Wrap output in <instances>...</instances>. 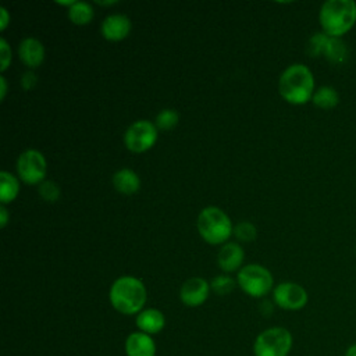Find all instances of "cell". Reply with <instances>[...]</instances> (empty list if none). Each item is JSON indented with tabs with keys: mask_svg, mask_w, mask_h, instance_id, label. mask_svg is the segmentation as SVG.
<instances>
[{
	"mask_svg": "<svg viewBox=\"0 0 356 356\" xmlns=\"http://www.w3.org/2000/svg\"><path fill=\"white\" fill-rule=\"evenodd\" d=\"M345 356H356V343H352V345L346 349Z\"/></svg>",
	"mask_w": 356,
	"mask_h": 356,
	"instance_id": "cell-31",
	"label": "cell"
},
{
	"mask_svg": "<svg viewBox=\"0 0 356 356\" xmlns=\"http://www.w3.org/2000/svg\"><path fill=\"white\" fill-rule=\"evenodd\" d=\"M21 86L24 90H31L36 86L38 83V75L32 71V70H28L25 71L22 75H21V81H19Z\"/></svg>",
	"mask_w": 356,
	"mask_h": 356,
	"instance_id": "cell-27",
	"label": "cell"
},
{
	"mask_svg": "<svg viewBox=\"0 0 356 356\" xmlns=\"http://www.w3.org/2000/svg\"><path fill=\"white\" fill-rule=\"evenodd\" d=\"M323 57L331 64H343L348 60V47L341 38H328Z\"/></svg>",
	"mask_w": 356,
	"mask_h": 356,
	"instance_id": "cell-18",
	"label": "cell"
},
{
	"mask_svg": "<svg viewBox=\"0 0 356 356\" xmlns=\"http://www.w3.org/2000/svg\"><path fill=\"white\" fill-rule=\"evenodd\" d=\"M18 56L26 67H39L44 60V46L36 38H25L18 44Z\"/></svg>",
	"mask_w": 356,
	"mask_h": 356,
	"instance_id": "cell-14",
	"label": "cell"
},
{
	"mask_svg": "<svg viewBox=\"0 0 356 356\" xmlns=\"http://www.w3.org/2000/svg\"><path fill=\"white\" fill-rule=\"evenodd\" d=\"M274 303L284 310H300L306 306L309 295L306 289L296 282H281L273 289Z\"/></svg>",
	"mask_w": 356,
	"mask_h": 356,
	"instance_id": "cell-9",
	"label": "cell"
},
{
	"mask_svg": "<svg viewBox=\"0 0 356 356\" xmlns=\"http://www.w3.org/2000/svg\"><path fill=\"white\" fill-rule=\"evenodd\" d=\"M293 338L285 327H270L261 331L253 342L254 356H288Z\"/></svg>",
	"mask_w": 356,
	"mask_h": 356,
	"instance_id": "cell-5",
	"label": "cell"
},
{
	"mask_svg": "<svg viewBox=\"0 0 356 356\" xmlns=\"http://www.w3.org/2000/svg\"><path fill=\"white\" fill-rule=\"evenodd\" d=\"M46 159L43 153L36 149H26L17 159L18 178L28 185L42 184L46 178Z\"/></svg>",
	"mask_w": 356,
	"mask_h": 356,
	"instance_id": "cell-7",
	"label": "cell"
},
{
	"mask_svg": "<svg viewBox=\"0 0 356 356\" xmlns=\"http://www.w3.org/2000/svg\"><path fill=\"white\" fill-rule=\"evenodd\" d=\"M197 232L210 245H220L234 232V225L228 214L216 206L204 207L196 220Z\"/></svg>",
	"mask_w": 356,
	"mask_h": 356,
	"instance_id": "cell-4",
	"label": "cell"
},
{
	"mask_svg": "<svg viewBox=\"0 0 356 356\" xmlns=\"http://www.w3.org/2000/svg\"><path fill=\"white\" fill-rule=\"evenodd\" d=\"M328 38L330 36L324 32H316L313 36H310V39L307 40V44H306L307 54L312 57H321Z\"/></svg>",
	"mask_w": 356,
	"mask_h": 356,
	"instance_id": "cell-22",
	"label": "cell"
},
{
	"mask_svg": "<svg viewBox=\"0 0 356 356\" xmlns=\"http://www.w3.org/2000/svg\"><path fill=\"white\" fill-rule=\"evenodd\" d=\"M6 95H7V81L4 75H0V99L4 100Z\"/></svg>",
	"mask_w": 356,
	"mask_h": 356,
	"instance_id": "cell-30",
	"label": "cell"
},
{
	"mask_svg": "<svg viewBox=\"0 0 356 356\" xmlns=\"http://www.w3.org/2000/svg\"><path fill=\"white\" fill-rule=\"evenodd\" d=\"M278 92L291 104H305L314 93V76L309 67L300 63L288 65L278 79Z\"/></svg>",
	"mask_w": 356,
	"mask_h": 356,
	"instance_id": "cell-2",
	"label": "cell"
},
{
	"mask_svg": "<svg viewBox=\"0 0 356 356\" xmlns=\"http://www.w3.org/2000/svg\"><path fill=\"white\" fill-rule=\"evenodd\" d=\"M245 259V250L241 245L235 242L224 243L217 254L218 267L225 273H232L242 268Z\"/></svg>",
	"mask_w": 356,
	"mask_h": 356,
	"instance_id": "cell-13",
	"label": "cell"
},
{
	"mask_svg": "<svg viewBox=\"0 0 356 356\" xmlns=\"http://www.w3.org/2000/svg\"><path fill=\"white\" fill-rule=\"evenodd\" d=\"M138 331H142L147 335H154L163 331L165 327V316L161 310L154 307H145L136 314L135 318Z\"/></svg>",
	"mask_w": 356,
	"mask_h": 356,
	"instance_id": "cell-15",
	"label": "cell"
},
{
	"mask_svg": "<svg viewBox=\"0 0 356 356\" xmlns=\"http://www.w3.org/2000/svg\"><path fill=\"white\" fill-rule=\"evenodd\" d=\"M8 217H10V214H8V210H7L6 204H0V227L1 228H4L7 225Z\"/></svg>",
	"mask_w": 356,
	"mask_h": 356,
	"instance_id": "cell-29",
	"label": "cell"
},
{
	"mask_svg": "<svg viewBox=\"0 0 356 356\" xmlns=\"http://www.w3.org/2000/svg\"><path fill=\"white\" fill-rule=\"evenodd\" d=\"M38 192L40 195V197L49 203H54L60 199V195H61V191H60V186L51 181V179H44L42 184H39V188H38Z\"/></svg>",
	"mask_w": 356,
	"mask_h": 356,
	"instance_id": "cell-24",
	"label": "cell"
},
{
	"mask_svg": "<svg viewBox=\"0 0 356 356\" xmlns=\"http://www.w3.org/2000/svg\"><path fill=\"white\" fill-rule=\"evenodd\" d=\"M93 7L88 1L75 0V3L68 7V18L75 25H86L93 19Z\"/></svg>",
	"mask_w": 356,
	"mask_h": 356,
	"instance_id": "cell-20",
	"label": "cell"
},
{
	"mask_svg": "<svg viewBox=\"0 0 356 356\" xmlns=\"http://www.w3.org/2000/svg\"><path fill=\"white\" fill-rule=\"evenodd\" d=\"M178 121H179V114H178L177 110H174V108H163L156 115L154 125L157 127V129L170 131V129L177 127Z\"/></svg>",
	"mask_w": 356,
	"mask_h": 356,
	"instance_id": "cell-21",
	"label": "cell"
},
{
	"mask_svg": "<svg viewBox=\"0 0 356 356\" xmlns=\"http://www.w3.org/2000/svg\"><path fill=\"white\" fill-rule=\"evenodd\" d=\"M11 58H13V51H11V46L8 44V42L1 38L0 39V71L4 72L8 65L11 64Z\"/></svg>",
	"mask_w": 356,
	"mask_h": 356,
	"instance_id": "cell-26",
	"label": "cell"
},
{
	"mask_svg": "<svg viewBox=\"0 0 356 356\" xmlns=\"http://www.w3.org/2000/svg\"><path fill=\"white\" fill-rule=\"evenodd\" d=\"M108 300L118 313L134 316L145 309L147 291L139 278L134 275H122L111 284Z\"/></svg>",
	"mask_w": 356,
	"mask_h": 356,
	"instance_id": "cell-1",
	"label": "cell"
},
{
	"mask_svg": "<svg viewBox=\"0 0 356 356\" xmlns=\"http://www.w3.org/2000/svg\"><path fill=\"white\" fill-rule=\"evenodd\" d=\"M210 288L217 295H228L235 288V280L227 274H220L211 280Z\"/></svg>",
	"mask_w": 356,
	"mask_h": 356,
	"instance_id": "cell-23",
	"label": "cell"
},
{
	"mask_svg": "<svg viewBox=\"0 0 356 356\" xmlns=\"http://www.w3.org/2000/svg\"><path fill=\"white\" fill-rule=\"evenodd\" d=\"M19 193V181L10 171L0 172V202L1 204L11 203Z\"/></svg>",
	"mask_w": 356,
	"mask_h": 356,
	"instance_id": "cell-17",
	"label": "cell"
},
{
	"mask_svg": "<svg viewBox=\"0 0 356 356\" xmlns=\"http://www.w3.org/2000/svg\"><path fill=\"white\" fill-rule=\"evenodd\" d=\"M127 356H156V342L152 335L142 331L131 332L124 343Z\"/></svg>",
	"mask_w": 356,
	"mask_h": 356,
	"instance_id": "cell-12",
	"label": "cell"
},
{
	"mask_svg": "<svg viewBox=\"0 0 356 356\" xmlns=\"http://www.w3.org/2000/svg\"><path fill=\"white\" fill-rule=\"evenodd\" d=\"M113 186L115 188L117 192L122 195H132L136 193L140 188V178L139 175L131 170V168H120L113 174L111 178Z\"/></svg>",
	"mask_w": 356,
	"mask_h": 356,
	"instance_id": "cell-16",
	"label": "cell"
},
{
	"mask_svg": "<svg viewBox=\"0 0 356 356\" xmlns=\"http://www.w3.org/2000/svg\"><path fill=\"white\" fill-rule=\"evenodd\" d=\"M312 102L316 107L318 108H323V110H330V108H334L338 106L339 103V95L338 92L335 90V88L332 86H328V85H324V86H320L318 89L314 90L313 93V97H312Z\"/></svg>",
	"mask_w": 356,
	"mask_h": 356,
	"instance_id": "cell-19",
	"label": "cell"
},
{
	"mask_svg": "<svg viewBox=\"0 0 356 356\" xmlns=\"http://www.w3.org/2000/svg\"><path fill=\"white\" fill-rule=\"evenodd\" d=\"M236 284L239 288L252 298H263L271 289L274 278L271 273L261 264H246L236 275Z\"/></svg>",
	"mask_w": 356,
	"mask_h": 356,
	"instance_id": "cell-6",
	"label": "cell"
},
{
	"mask_svg": "<svg viewBox=\"0 0 356 356\" xmlns=\"http://www.w3.org/2000/svg\"><path fill=\"white\" fill-rule=\"evenodd\" d=\"M100 6H113V4H115L117 1H102V0H99L97 1Z\"/></svg>",
	"mask_w": 356,
	"mask_h": 356,
	"instance_id": "cell-32",
	"label": "cell"
},
{
	"mask_svg": "<svg viewBox=\"0 0 356 356\" xmlns=\"http://www.w3.org/2000/svg\"><path fill=\"white\" fill-rule=\"evenodd\" d=\"M8 24H10V13L4 6H1L0 7V29L4 31L8 26Z\"/></svg>",
	"mask_w": 356,
	"mask_h": 356,
	"instance_id": "cell-28",
	"label": "cell"
},
{
	"mask_svg": "<svg viewBox=\"0 0 356 356\" xmlns=\"http://www.w3.org/2000/svg\"><path fill=\"white\" fill-rule=\"evenodd\" d=\"M318 21L324 33L341 38L356 22V3L353 0H327L320 8Z\"/></svg>",
	"mask_w": 356,
	"mask_h": 356,
	"instance_id": "cell-3",
	"label": "cell"
},
{
	"mask_svg": "<svg viewBox=\"0 0 356 356\" xmlns=\"http://www.w3.org/2000/svg\"><path fill=\"white\" fill-rule=\"evenodd\" d=\"M132 24L125 14H110L107 15L100 26V32L104 39L110 42H118L125 39L131 32Z\"/></svg>",
	"mask_w": 356,
	"mask_h": 356,
	"instance_id": "cell-11",
	"label": "cell"
},
{
	"mask_svg": "<svg viewBox=\"0 0 356 356\" xmlns=\"http://www.w3.org/2000/svg\"><path fill=\"white\" fill-rule=\"evenodd\" d=\"M210 291V282L202 277H192L181 285L179 299L188 307H197L207 300Z\"/></svg>",
	"mask_w": 356,
	"mask_h": 356,
	"instance_id": "cell-10",
	"label": "cell"
},
{
	"mask_svg": "<svg viewBox=\"0 0 356 356\" xmlns=\"http://www.w3.org/2000/svg\"><path fill=\"white\" fill-rule=\"evenodd\" d=\"M234 235L242 242H252L257 236V229L250 221H239L234 227Z\"/></svg>",
	"mask_w": 356,
	"mask_h": 356,
	"instance_id": "cell-25",
	"label": "cell"
},
{
	"mask_svg": "<svg viewBox=\"0 0 356 356\" xmlns=\"http://www.w3.org/2000/svg\"><path fill=\"white\" fill-rule=\"evenodd\" d=\"M156 140L157 127L149 120H138L132 122L124 134V143L127 149L134 153H143L149 150Z\"/></svg>",
	"mask_w": 356,
	"mask_h": 356,
	"instance_id": "cell-8",
	"label": "cell"
}]
</instances>
